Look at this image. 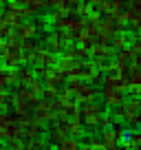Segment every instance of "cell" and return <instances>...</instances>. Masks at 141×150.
Segmentation results:
<instances>
[{"mask_svg": "<svg viewBox=\"0 0 141 150\" xmlns=\"http://www.w3.org/2000/svg\"><path fill=\"white\" fill-rule=\"evenodd\" d=\"M119 150H139L135 144H130V141H121V146H119Z\"/></svg>", "mask_w": 141, "mask_h": 150, "instance_id": "obj_33", "label": "cell"}, {"mask_svg": "<svg viewBox=\"0 0 141 150\" xmlns=\"http://www.w3.org/2000/svg\"><path fill=\"white\" fill-rule=\"evenodd\" d=\"M44 47H47L49 51L53 53V55H62V53H64V49H66V44L62 42L60 38H57L55 31H51L47 38H44Z\"/></svg>", "mask_w": 141, "mask_h": 150, "instance_id": "obj_13", "label": "cell"}, {"mask_svg": "<svg viewBox=\"0 0 141 150\" xmlns=\"http://www.w3.org/2000/svg\"><path fill=\"white\" fill-rule=\"evenodd\" d=\"M16 82H18V69H9V66H5L2 73H0V88L13 86Z\"/></svg>", "mask_w": 141, "mask_h": 150, "instance_id": "obj_15", "label": "cell"}, {"mask_svg": "<svg viewBox=\"0 0 141 150\" xmlns=\"http://www.w3.org/2000/svg\"><path fill=\"white\" fill-rule=\"evenodd\" d=\"M57 150H82V144H80V139H75V137L68 135L57 144Z\"/></svg>", "mask_w": 141, "mask_h": 150, "instance_id": "obj_19", "label": "cell"}, {"mask_svg": "<svg viewBox=\"0 0 141 150\" xmlns=\"http://www.w3.org/2000/svg\"><path fill=\"white\" fill-rule=\"evenodd\" d=\"M95 11H97L99 16H113V13H115V5H113V0H102V2L95 7Z\"/></svg>", "mask_w": 141, "mask_h": 150, "instance_id": "obj_23", "label": "cell"}, {"mask_svg": "<svg viewBox=\"0 0 141 150\" xmlns=\"http://www.w3.org/2000/svg\"><path fill=\"white\" fill-rule=\"evenodd\" d=\"M5 139H7V130H5V128H0V144H2Z\"/></svg>", "mask_w": 141, "mask_h": 150, "instance_id": "obj_36", "label": "cell"}, {"mask_svg": "<svg viewBox=\"0 0 141 150\" xmlns=\"http://www.w3.org/2000/svg\"><path fill=\"white\" fill-rule=\"evenodd\" d=\"M7 148L9 150H29V139H24V137H11V139H7Z\"/></svg>", "mask_w": 141, "mask_h": 150, "instance_id": "obj_20", "label": "cell"}, {"mask_svg": "<svg viewBox=\"0 0 141 150\" xmlns=\"http://www.w3.org/2000/svg\"><path fill=\"white\" fill-rule=\"evenodd\" d=\"M9 119H11V115H7L5 110H0V128H5L9 124Z\"/></svg>", "mask_w": 141, "mask_h": 150, "instance_id": "obj_32", "label": "cell"}, {"mask_svg": "<svg viewBox=\"0 0 141 150\" xmlns=\"http://www.w3.org/2000/svg\"><path fill=\"white\" fill-rule=\"evenodd\" d=\"M60 86H47L44 88V93H42V99H49V102H57L60 99Z\"/></svg>", "mask_w": 141, "mask_h": 150, "instance_id": "obj_25", "label": "cell"}, {"mask_svg": "<svg viewBox=\"0 0 141 150\" xmlns=\"http://www.w3.org/2000/svg\"><path fill=\"white\" fill-rule=\"evenodd\" d=\"M47 132H49V137H51V141L57 146L64 137H68V117L57 115V117L49 124V130H47Z\"/></svg>", "mask_w": 141, "mask_h": 150, "instance_id": "obj_4", "label": "cell"}, {"mask_svg": "<svg viewBox=\"0 0 141 150\" xmlns=\"http://www.w3.org/2000/svg\"><path fill=\"white\" fill-rule=\"evenodd\" d=\"M2 62H5V66H9V69H20L22 64H27V62H29V57L22 53V49H11Z\"/></svg>", "mask_w": 141, "mask_h": 150, "instance_id": "obj_12", "label": "cell"}, {"mask_svg": "<svg viewBox=\"0 0 141 150\" xmlns=\"http://www.w3.org/2000/svg\"><path fill=\"white\" fill-rule=\"evenodd\" d=\"M5 11V0H0V13Z\"/></svg>", "mask_w": 141, "mask_h": 150, "instance_id": "obj_38", "label": "cell"}, {"mask_svg": "<svg viewBox=\"0 0 141 150\" xmlns=\"http://www.w3.org/2000/svg\"><path fill=\"white\" fill-rule=\"evenodd\" d=\"M16 31V27H11V24H7L5 20H0V38L2 40H7V38H11Z\"/></svg>", "mask_w": 141, "mask_h": 150, "instance_id": "obj_28", "label": "cell"}, {"mask_svg": "<svg viewBox=\"0 0 141 150\" xmlns=\"http://www.w3.org/2000/svg\"><path fill=\"white\" fill-rule=\"evenodd\" d=\"M139 150H141V148H139Z\"/></svg>", "mask_w": 141, "mask_h": 150, "instance_id": "obj_40", "label": "cell"}, {"mask_svg": "<svg viewBox=\"0 0 141 150\" xmlns=\"http://www.w3.org/2000/svg\"><path fill=\"white\" fill-rule=\"evenodd\" d=\"M97 99V88H95V84H90V82H82V86L75 91V102L80 104H88V102H95Z\"/></svg>", "mask_w": 141, "mask_h": 150, "instance_id": "obj_9", "label": "cell"}, {"mask_svg": "<svg viewBox=\"0 0 141 150\" xmlns=\"http://www.w3.org/2000/svg\"><path fill=\"white\" fill-rule=\"evenodd\" d=\"M130 38H128V33H115L113 40H110V47L115 49V51H121V49H128L130 47Z\"/></svg>", "mask_w": 141, "mask_h": 150, "instance_id": "obj_17", "label": "cell"}, {"mask_svg": "<svg viewBox=\"0 0 141 150\" xmlns=\"http://www.w3.org/2000/svg\"><path fill=\"white\" fill-rule=\"evenodd\" d=\"M123 137H126V126H123V124H117L115 128H110V130H104V132H102L104 146H121Z\"/></svg>", "mask_w": 141, "mask_h": 150, "instance_id": "obj_7", "label": "cell"}, {"mask_svg": "<svg viewBox=\"0 0 141 150\" xmlns=\"http://www.w3.org/2000/svg\"><path fill=\"white\" fill-rule=\"evenodd\" d=\"M130 49H132L135 53H141V33H139V35H135V38H132Z\"/></svg>", "mask_w": 141, "mask_h": 150, "instance_id": "obj_31", "label": "cell"}, {"mask_svg": "<svg viewBox=\"0 0 141 150\" xmlns=\"http://www.w3.org/2000/svg\"><path fill=\"white\" fill-rule=\"evenodd\" d=\"M51 141L47 137H38V139H29V150H51Z\"/></svg>", "mask_w": 141, "mask_h": 150, "instance_id": "obj_21", "label": "cell"}, {"mask_svg": "<svg viewBox=\"0 0 141 150\" xmlns=\"http://www.w3.org/2000/svg\"><path fill=\"white\" fill-rule=\"evenodd\" d=\"M0 150H9V148H7V146H2V144H0Z\"/></svg>", "mask_w": 141, "mask_h": 150, "instance_id": "obj_39", "label": "cell"}, {"mask_svg": "<svg viewBox=\"0 0 141 150\" xmlns=\"http://www.w3.org/2000/svg\"><path fill=\"white\" fill-rule=\"evenodd\" d=\"M27 18H33V13L27 9V7H18V5H7L5 11L0 13V20H5L11 27H20Z\"/></svg>", "mask_w": 141, "mask_h": 150, "instance_id": "obj_2", "label": "cell"}, {"mask_svg": "<svg viewBox=\"0 0 141 150\" xmlns=\"http://www.w3.org/2000/svg\"><path fill=\"white\" fill-rule=\"evenodd\" d=\"M29 88H31V93H35L38 97H42V93H44V88H47V84H44V80H35V82H31L29 84Z\"/></svg>", "mask_w": 141, "mask_h": 150, "instance_id": "obj_27", "label": "cell"}, {"mask_svg": "<svg viewBox=\"0 0 141 150\" xmlns=\"http://www.w3.org/2000/svg\"><path fill=\"white\" fill-rule=\"evenodd\" d=\"M104 150H119V146H104Z\"/></svg>", "mask_w": 141, "mask_h": 150, "instance_id": "obj_37", "label": "cell"}, {"mask_svg": "<svg viewBox=\"0 0 141 150\" xmlns=\"http://www.w3.org/2000/svg\"><path fill=\"white\" fill-rule=\"evenodd\" d=\"M68 135L75 137V139H80V137L84 135V119H82V115L68 117Z\"/></svg>", "mask_w": 141, "mask_h": 150, "instance_id": "obj_14", "label": "cell"}, {"mask_svg": "<svg viewBox=\"0 0 141 150\" xmlns=\"http://www.w3.org/2000/svg\"><path fill=\"white\" fill-rule=\"evenodd\" d=\"M82 82H84L82 77H68V80H66V91H70V93L75 95V91L82 86Z\"/></svg>", "mask_w": 141, "mask_h": 150, "instance_id": "obj_29", "label": "cell"}, {"mask_svg": "<svg viewBox=\"0 0 141 150\" xmlns=\"http://www.w3.org/2000/svg\"><path fill=\"white\" fill-rule=\"evenodd\" d=\"M57 60H60V55H53L44 44L38 47V51L29 57V62L33 64V69H38V66H57Z\"/></svg>", "mask_w": 141, "mask_h": 150, "instance_id": "obj_5", "label": "cell"}, {"mask_svg": "<svg viewBox=\"0 0 141 150\" xmlns=\"http://www.w3.org/2000/svg\"><path fill=\"white\" fill-rule=\"evenodd\" d=\"M82 119H84V126L86 128H97L99 126V117L104 115V108H102V104L95 99V102H88V104H82Z\"/></svg>", "mask_w": 141, "mask_h": 150, "instance_id": "obj_3", "label": "cell"}, {"mask_svg": "<svg viewBox=\"0 0 141 150\" xmlns=\"http://www.w3.org/2000/svg\"><path fill=\"white\" fill-rule=\"evenodd\" d=\"M35 51H38V44L33 42V40H29V42H24V44H22V53H24L27 57H31Z\"/></svg>", "mask_w": 141, "mask_h": 150, "instance_id": "obj_30", "label": "cell"}, {"mask_svg": "<svg viewBox=\"0 0 141 150\" xmlns=\"http://www.w3.org/2000/svg\"><path fill=\"white\" fill-rule=\"evenodd\" d=\"M35 35H38V24L35 22H22L20 27H16V31H13V38L22 44L29 42V40H33Z\"/></svg>", "mask_w": 141, "mask_h": 150, "instance_id": "obj_10", "label": "cell"}, {"mask_svg": "<svg viewBox=\"0 0 141 150\" xmlns=\"http://www.w3.org/2000/svg\"><path fill=\"white\" fill-rule=\"evenodd\" d=\"M82 150H104V146H93V144H88V141H84V144H82Z\"/></svg>", "mask_w": 141, "mask_h": 150, "instance_id": "obj_34", "label": "cell"}, {"mask_svg": "<svg viewBox=\"0 0 141 150\" xmlns=\"http://www.w3.org/2000/svg\"><path fill=\"white\" fill-rule=\"evenodd\" d=\"M115 122L128 128H141V95H128L126 102L115 108Z\"/></svg>", "mask_w": 141, "mask_h": 150, "instance_id": "obj_1", "label": "cell"}, {"mask_svg": "<svg viewBox=\"0 0 141 150\" xmlns=\"http://www.w3.org/2000/svg\"><path fill=\"white\" fill-rule=\"evenodd\" d=\"M16 106V97L11 93H7V88H0V110H9Z\"/></svg>", "mask_w": 141, "mask_h": 150, "instance_id": "obj_18", "label": "cell"}, {"mask_svg": "<svg viewBox=\"0 0 141 150\" xmlns=\"http://www.w3.org/2000/svg\"><path fill=\"white\" fill-rule=\"evenodd\" d=\"M38 80V73H35V69L33 66H20L18 69V82H22V84H31V82Z\"/></svg>", "mask_w": 141, "mask_h": 150, "instance_id": "obj_16", "label": "cell"}, {"mask_svg": "<svg viewBox=\"0 0 141 150\" xmlns=\"http://www.w3.org/2000/svg\"><path fill=\"white\" fill-rule=\"evenodd\" d=\"M97 128H102V130H110V128H115V115H110V112L104 110V115L99 117V126Z\"/></svg>", "mask_w": 141, "mask_h": 150, "instance_id": "obj_24", "label": "cell"}, {"mask_svg": "<svg viewBox=\"0 0 141 150\" xmlns=\"http://www.w3.org/2000/svg\"><path fill=\"white\" fill-rule=\"evenodd\" d=\"M115 55H117V51H115L110 44H95V49H93V60L97 62H106V60H115Z\"/></svg>", "mask_w": 141, "mask_h": 150, "instance_id": "obj_11", "label": "cell"}, {"mask_svg": "<svg viewBox=\"0 0 141 150\" xmlns=\"http://www.w3.org/2000/svg\"><path fill=\"white\" fill-rule=\"evenodd\" d=\"M62 55H66V57H70V60H80V47H75V44L70 42V44H66V49H64V53Z\"/></svg>", "mask_w": 141, "mask_h": 150, "instance_id": "obj_26", "label": "cell"}, {"mask_svg": "<svg viewBox=\"0 0 141 150\" xmlns=\"http://www.w3.org/2000/svg\"><path fill=\"white\" fill-rule=\"evenodd\" d=\"M102 99L108 108H119L123 102H126V93L121 88H110V86H104V93H102Z\"/></svg>", "mask_w": 141, "mask_h": 150, "instance_id": "obj_6", "label": "cell"}, {"mask_svg": "<svg viewBox=\"0 0 141 150\" xmlns=\"http://www.w3.org/2000/svg\"><path fill=\"white\" fill-rule=\"evenodd\" d=\"M123 141H130L137 148H141V128H126V137Z\"/></svg>", "mask_w": 141, "mask_h": 150, "instance_id": "obj_22", "label": "cell"}, {"mask_svg": "<svg viewBox=\"0 0 141 150\" xmlns=\"http://www.w3.org/2000/svg\"><path fill=\"white\" fill-rule=\"evenodd\" d=\"M132 69H141V53H135V60H132Z\"/></svg>", "mask_w": 141, "mask_h": 150, "instance_id": "obj_35", "label": "cell"}, {"mask_svg": "<svg viewBox=\"0 0 141 150\" xmlns=\"http://www.w3.org/2000/svg\"><path fill=\"white\" fill-rule=\"evenodd\" d=\"M44 135V124L38 122L35 117L22 122V137L24 139H38V137Z\"/></svg>", "mask_w": 141, "mask_h": 150, "instance_id": "obj_8", "label": "cell"}]
</instances>
